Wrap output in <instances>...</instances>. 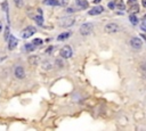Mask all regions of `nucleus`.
Instances as JSON below:
<instances>
[{"label":"nucleus","instance_id":"nucleus-21","mask_svg":"<svg viewBox=\"0 0 146 131\" xmlns=\"http://www.w3.org/2000/svg\"><path fill=\"white\" fill-rule=\"evenodd\" d=\"M15 5L17 7H22L23 6V0H15Z\"/></svg>","mask_w":146,"mask_h":131},{"label":"nucleus","instance_id":"nucleus-16","mask_svg":"<svg viewBox=\"0 0 146 131\" xmlns=\"http://www.w3.org/2000/svg\"><path fill=\"white\" fill-rule=\"evenodd\" d=\"M129 20H130V22H131L132 25H137V24H138V20H137V17H136L135 14H130Z\"/></svg>","mask_w":146,"mask_h":131},{"label":"nucleus","instance_id":"nucleus-20","mask_svg":"<svg viewBox=\"0 0 146 131\" xmlns=\"http://www.w3.org/2000/svg\"><path fill=\"white\" fill-rule=\"evenodd\" d=\"M32 43H33V45H34V46H40V45H41V43H42V40H41V39H39V38H37V39H34V40H33V41H32Z\"/></svg>","mask_w":146,"mask_h":131},{"label":"nucleus","instance_id":"nucleus-11","mask_svg":"<svg viewBox=\"0 0 146 131\" xmlns=\"http://www.w3.org/2000/svg\"><path fill=\"white\" fill-rule=\"evenodd\" d=\"M74 24V18H65V20L63 21V23L61 24L62 26L64 27H67V26H71Z\"/></svg>","mask_w":146,"mask_h":131},{"label":"nucleus","instance_id":"nucleus-15","mask_svg":"<svg viewBox=\"0 0 146 131\" xmlns=\"http://www.w3.org/2000/svg\"><path fill=\"white\" fill-rule=\"evenodd\" d=\"M29 62H30V64H32V65H37L39 63V57L38 56H31L29 58Z\"/></svg>","mask_w":146,"mask_h":131},{"label":"nucleus","instance_id":"nucleus-13","mask_svg":"<svg viewBox=\"0 0 146 131\" xmlns=\"http://www.w3.org/2000/svg\"><path fill=\"white\" fill-rule=\"evenodd\" d=\"M77 5L79 8L85 9L88 7V1H86V0H77Z\"/></svg>","mask_w":146,"mask_h":131},{"label":"nucleus","instance_id":"nucleus-28","mask_svg":"<svg viewBox=\"0 0 146 131\" xmlns=\"http://www.w3.org/2000/svg\"><path fill=\"white\" fill-rule=\"evenodd\" d=\"M136 1H137V0H129V1H128V4L133 5V4H136Z\"/></svg>","mask_w":146,"mask_h":131},{"label":"nucleus","instance_id":"nucleus-27","mask_svg":"<svg viewBox=\"0 0 146 131\" xmlns=\"http://www.w3.org/2000/svg\"><path fill=\"white\" fill-rule=\"evenodd\" d=\"M51 50H52V47L50 46V47H49V48L47 49V50H46V52H47V54H50V52H51Z\"/></svg>","mask_w":146,"mask_h":131},{"label":"nucleus","instance_id":"nucleus-25","mask_svg":"<svg viewBox=\"0 0 146 131\" xmlns=\"http://www.w3.org/2000/svg\"><path fill=\"white\" fill-rule=\"evenodd\" d=\"M2 9H4V10L6 11V13H8V9H7V2H4V4H2Z\"/></svg>","mask_w":146,"mask_h":131},{"label":"nucleus","instance_id":"nucleus-7","mask_svg":"<svg viewBox=\"0 0 146 131\" xmlns=\"http://www.w3.org/2000/svg\"><path fill=\"white\" fill-rule=\"evenodd\" d=\"M17 39L15 38L14 35H10L9 37V39H8V49L9 50H14L15 48H16V46H17Z\"/></svg>","mask_w":146,"mask_h":131},{"label":"nucleus","instance_id":"nucleus-34","mask_svg":"<svg viewBox=\"0 0 146 131\" xmlns=\"http://www.w3.org/2000/svg\"><path fill=\"white\" fill-rule=\"evenodd\" d=\"M145 20H146V16H145Z\"/></svg>","mask_w":146,"mask_h":131},{"label":"nucleus","instance_id":"nucleus-1","mask_svg":"<svg viewBox=\"0 0 146 131\" xmlns=\"http://www.w3.org/2000/svg\"><path fill=\"white\" fill-rule=\"evenodd\" d=\"M92 29H94V25L91 23H85L80 26V33L82 35H89L92 32Z\"/></svg>","mask_w":146,"mask_h":131},{"label":"nucleus","instance_id":"nucleus-10","mask_svg":"<svg viewBox=\"0 0 146 131\" xmlns=\"http://www.w3.org/2000/svg\"><path fill=\"white\" fill-rule=\"evenodd\" d=\"M71 34H72V32H64V33H61L60 35L57 37V40L58 41H64V40H66L67 38H70L71 37Z\"/></svg>","mask_w":146,"mask_h":131},{"label":"nucleus","instance_id":"nucleus-18","mask_svg":"<svg viewBox=\"0 0 146 131\" xmlns=\"http://www.w3.org/2000/svg\"><path fill=\"white\" fill-rule=\"evenodd\" d=\"M114 2H115V5H116L118 8L125 9V5H123V1H122V0H114Z\"/></svg>","mask_w":146,"mask_h":131},{"label":"nucleus","instance_id":"nucleus-3","mask_svg":"<svg viewBox=\"0 0 146 131\" xmlns=\"http://www.w3.org/2000/svg\"><path fill=\"white\" fill-rule=\"evenodd\" d=\"M36 32H37V29L34 26H27L24 29L23 33H22V37H23L24 39H27V38H30V37H32Z\"/></svg>","mask_w":146,"mask_h":131},{"label":"nucleus","instance_id":"nucleus-29","mask_svg":"<svg viewBox=\"0 0 146 131\" xmlns=\"http://www.w3.org/2000/svg\"><path fill=\"white\" fill-rule=\"evenodd\" d=\"M142 4H143V6H144V7L146 8V0H143V1H142Z\"/></svg>","mask_w":146,"mask_h":131},{"label":"nucleus","instance_id":"nucleus-33","mask_svg":"<svg viewBox=\"0 0 146 131\" xmlns=\"http://www.w3.org/2000/svg\"><path fill=\"white\" fill-rule=\"evenodd\" d=\"M142 38H144V39H146V34H142Z\"/></svg>","mask_w":146,"mask_h":131},{"label":"nucleus","instance_id":"nucleus-32","mask_svg":"<svg viewBox=\"0 0 146 131\" xmlns=\"http://www.w3.org/2000/svg\"><path fill=\"white\" fill-rule=\"evenodd\" d=\"M99 1H101V0H94V4H98Z\"/></svg>","mask_w":146,"mask_h":131},{"label":"nucleus","instance_id":"nucleus-5","mask_svg":"<svg viewBox=\"0 0 146 131\" xmlns=\"http://www.w3.org/2000/svg\"><path fill=\"white\" fill-rule=\"evenodd\" d=\"M104 11V8H103V6H95L94 8H91L90 10H89V15L90 16H96V15H99V14H102Z\"/></svg>","mask_w":146,"mask_h":131},{"label":"nucleus","instance_id":"nucleus-24","mask_svg":"<svg viewBox=\"0 0 146 131\" xmlns=\"http://www.w3.org/2000/svg\"><path fill=\"white\" fill-rule=\"evenodd\" d=\"M43 68H46V70H50L51 65L49 64V63H45V64H43Z\"/></svg>","mask_w":146,"mask_h":131},{"label":"nucleus","instance_id":"nucleus-14","mask_svg":"<svg viewBox=\"0 0 146 131\" xmlns=\"http://www.w3.org/2000/svg\"><path fill=\"white\" fill-rule=\"evenodd\" d=\"M138 10H139V6L137 4H133V5H131V7H130V9H129V13L130 14H136V13H138Z\"/></svg>","mask_w":146,"mask_h":131},{"label":"nucleus","instance_id":"nucleus-12","mask_svg":"<svg viewBox=\"0 0 146 131\" xmlns=\"http://www.w3.org/2000/svg\"><path fill=\"white\" fill-rule=\"evenodd\" d=\"M43 4L47 6H60V0H43Z\"/></svg>","mask_w":146,"mask_h":131},{"label":"nucleus","instance_id":"nucleus-31","mask_svg":"<svg viewBox=\"0 0 146 131\" xmlns=\"http://www.w3.org/2000/svg\"><path fill=\"white\" fill-rule=\"evenodd\" d=\"M2 31V23H1V21H0V32Z\"/></svg>","mask_w":146,"mask_h":131},{"label":"nucleus","instance_id":"nucleus-30","mask_svg":"<svg viewBox=\"0 0 146 131\" xmlns=\"http://www.w3.org/2000/svg\"><path fill=\"white\" fill-rule=\"evenodd\" d=\"M72 11H73V9H72V8H69V9H67V13H69V14H71Z\"/></svg>","mask_w":146,"mask_h":131},{"label":"nucleus","instance_id":"nucleus-22","mask_svg":"<svg viewBox=\"0 0 146 131\" xmlns=\"http://www.w3.org/2000/svg\"><path fill=\"white\" fill-rule=\"evenodd\" d=\"M115 7H116L115 2H108V8H110V9H114Z\"/></svg>","mask_w":146,"mask_h":131},{"label":"nucleus","instance_id":"nucleus-26","mask_svg":"<svg viewBox=\"0 0 146 131\" xmlns=\"http://www.w3.org/2000/svg\"><path fill=\"white\" fill-rule=\"evenodd\" d=\"M142 70H143V72H144V73H145V75H146V63L142 65Z\"/></svg>","mask_w":146,"mask_h":131},{"label":"nucleus","instance_id":"nucleus-17","mask_svg":"<svg viewBox=\"0 0 146 131\" xmlns=\"http://www.w3.org/2000/svg\"><path fill=\"white\" fill-rule=\"evenodd\" d=\"M36 47L37 46H34L32 42H31V43H26V45H25V50L26 51H33V50H36Z\"/></svg>","mask_w":146,"mask_h":131},{"label":"nucleus","instance_id":"nucleus-8","mask_svg":"<svg viewBox=\"0 0 146 131\" xmlns=\"http://www.w3.org/2000/svg\"><path fill=\"white\" fill-rule=\"evenodd\" d=\"M14 74L17 79H24L25 76V72H24V68L22 66H16L15 67V71H14Z\"/></svg>","mask_w":146,"mask_h":131},{"label":"nucleus","instance_id":"nucleus-2","mask_svg":"<svg viewBox=\"0 0 146 131\" xmlns=\"http://www.w3.org/2000/svg\"><path fill=\"white\" fill-rule=\"evenodd\" d=\"M60 54L62 56V58H64V59H67V58H71L72 57V49H71V47L70 46H64L63 48L61 49V51H60Z\"/></svg>","mask_w":146,"mask_h":131},{"label":"nucleus","instance_id":"nucleus-23","mask_svg":"<svg viewBox=\"0 0 146 131\" xmlns=\"http://www.w3.org/2000/svg\"><path fill=\"white\" fill-rule=\"evenodd\" d=\"M69 4V0H60V5L61 6H66Z\"/></svg>","mask_w":146,"mask_h":131},{"label":"nucleus","instance_id":"nucleus-9","mask_svg":"<svg viewBox=\"0 0 146 131\" xmlns=\"http://www.w3.org/2000/svg\"><path fill=\"white\" fill-rule=\"evenodd\" d=\"M38 11H39V14L38 15H36V17H34V20L37 22V24L38 25L41 26L42 24H43V18H42V11H41V9H38Z\"/></svg>","mask_w":146,"mask_h":131},{"label":"nucleus","instance_id":"nucleus-6","mask_svg":"<svg viewBox=\"0 0 146 131\" xmlns=\"http://www.w3.org/2000/svg\"><path fill=\"white\" fill-rule=\"evenodd\" d=\"M130 45H131V47L133 49H141L142 48V46H143V42H142V40L139 39V38H132L131 40H130Z\"/></svg>","mask_w":146,"mask_h":131},{"label":"nucleus","instance_id":"nucleus-4","mask_svg":"<svg viewBox=\"0 0 146 131\" xmlns=\"http://www.w3.org/2000/svg\"><path fill=\"white\" fill-rule=\"evenodd\" d=\"M120 31V27L115 23H108L105 25V32L107 33H116Z\"/></svg>","mask_w":146,"mask_h":131},{"label":"nucleus","instance_id":"nucleus-19","mask_svg":"<svg viewBox=\"0 0 146 131\" xmlns=\"http://www.w3.org/2000/svg\"><path fill=\"white\" fill-rule=\"evenodd\" d=\"M9 37H10V34H9V26L7 25L6 26V29H5V40L6 41H8Z\"/></svg>","mask_w":146,"mask_h":131}]
</instances>
